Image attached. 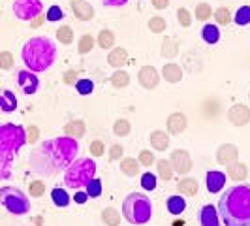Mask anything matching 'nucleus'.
I'll return each instance as SVG.
<instances>
[{
    "instance_id": "1",
    "label": "nucleus",
    "mask_w": 250,
    "mask_h": 226,
    "mask_svg": "<svg viewBox=\"0 0 250 226\" xmlns=\"http://www.w3.org/2000/svg\"><path fill=\"white\" fill-rule=\"evenodd\" d=\"M77 151H79L77 139L64 134L61 138L47 139L40 143V147L32 149L28 157V164L38 176L55 177L74 162Z\"/></svg>"
},
{
    "instance_id": "2",
    "label": "nucleus",
    "mask_w": 250,
    "mask_h": 226,
    "mask_svg": "<svg viewBox=\"0 0 250 226\" xmlns=\"http://www.w3.org/2000/svg\"><path fill=\"white\" fill-rule=\"evenodd\" d=\"M216 209L224 226H250V183L228 188Z\"/></svg>"
},
{
    "instance_id": "3",
    "label": "nucleus",
    "mask_w": 250,
    "mask_h": 226,
    "mask_svg": "<svg viewBox=\"0 0 250 226\" xmlns=\"http://www.w3.org/2000/svg\"><path fill=\"white\" fill-rule=\"evenodd\" d=\"M21 59L25 63V68L42 74L49 70L57 61V45L47 36H34L25 42L21 49Z\"/></svg>"
},
{
    "instance_id": "4",
    "label": "nucleus",
    "mask_w": 250,
    "mask_h": 226,
    "mask_svg": "<svg viewBox=\"0 0 250 226\" xmlns=\"http://www.w3.org/2000/svg\"><path fill=\"white\" fill-rule=\"evenodd\" d=\"M26 143V130L21 125H0V181L12 177V164L15 155Z\"/></svg>"
},
{
    "instance_id": "5",
    "label": "nucleus",
    "mask_w": 250,
    "mask_h": 226,
    "mask_svg": "<svg viewBox=\"0 0 250 226\" xmlns=\"http://www.w3.org/2000/svg\"><path fill=\"white\" fill-rule=\"evenodd\" d=\"M123 215L130 225H145L152 217V202L143 192H130L123 202Z\"/></svg>"
},
{
    "instance_id": "6",
    "label": "nucleus",
    "mask_w": 250,
    "mask_h": 226,
    "mask_svg": "<svg viewBox=\"0 0 250 226\" xmlns=\"http://www.w3.org/2000/svg\"><path fill=\"white\" fill-rule=\"evenodd\" d=\"M94 176H96V162L92 158H75L74 162L64 170V185L79 190Z\"/></svg>"
},
{
    "instance_id": "7",
    "label": "nucleus",
    "mask_w": 250,
    "mask_h": 226,
    "mask_svg": "<svg viewBox=\"0 0 250 226\" xmlns=\"http://www.w3.org/2000/svg\"><path fill=\"white\" fill-rule=\"evenodd\" d=\"M0 203L12 215H26L30 211V200L17 187H0Z\"/></svg>"
},
{
    "instance_id": "8",
    "label": "nucleus",
    "mask_w": 250,
    "mask_h": 226,
    "mask_svg": "<svg viewBox=\"0 0 250 226\" xmlns=\"http://www.w3.org/2000/svg\"><path fill=\"white\" fill-rule=\"evenodd\" d=\"M43 12V4L40 0H13V13L21 21H32Z\"/></svg>"
},
{
    "instance_id": "9",
    "label": "nucleus",
    "mask_w": 250,
    "mask_h": 226,
    "mask_svg": "<svg viewBox=\"0 0 250 226\" xmlns=\"http://www.w3.org/2000/svg\"><path fill=\"white\" fill-rule=\"evenodd\" d=\"M15 83H17L19 90L26 96L36 94L40 90V77L36 75V72L28 70V68H21L15 72Z\"/></svg>"
},
{
    "instance_id": "10",
    "label": "nucleus",
    "mask_w": 250,
    "mask_h": 226,
    "mask_svg": "<svg viewBox=\"0 0 250 226\" xmlns=\"http://www.w3.org/2000/svg\"><path fill=\"white\" fill-rule=\"evenodd\" d=\"M169 162L173 166V172L179 176H187L188 172L192 170V158L190 153L185 149H175L169 157Z\"/></svg>"
},
{
    "instance_id": "11",
    "label": "nucleus",
    "mask_w": 250,
    "mask_h": 226,
    "mask_svg": "<svg viewBox=\"0 0 250 226\" xmlns=\"http://www.w3.org/2000/svg\"><path fill=\"white\" fill-rule=\"evenodd\" d=\"M138 81L143 89L152 90L160 83V74H158V70L154 66H141L138 72Z\"/></svg>"
},
{
    "instance_id": "12",
    "label": "nucleus",
    "mask_w": 250,
    "mask_h": 226,
    "mask_svg": "<svg viewBox=\"0 0 250 226\" xmlns=\"http://www.w3.org/2000/svg\"><path fill=\"white\" fill-rule=\"evenodd\" d=\"M228 119L233 126H245L250 123V108L245 104H235L228 110Z\"/></svg>"
},
{
    "instance_id": "13",
    "label": "nucleus",
    "mask_w": 250,
    "mask_h": 226,
    "mask_svg": "<svg viewBox=\"0 0 250 226\" xmlns=\"http://www.w3.org/2000/svg\"><path fill=\"white\" fill-rule=\"evenodd\" d=\"M239 158V147L233 143H224L216 149V162L229 166L231 162H235Z\"/></svg>"
},
{
    "instance_id": "14",
    "label": "nucleus",
    "mask_w": 250,
    "mask_h": 226,
    "mask_svg": "<svg viewBox=\"0 0 250 226\" xmlns=\"http://www.w3.org/2000/svg\"><path fill=\"white\" fill-rule=\"evenodd\" d=\"M166 126H167V134H181V132H185L188 126V119L185 113L181 112H175L171 113L169 117H167V123H166Z\"/></svg>"
},
{
    "instance_id": "15",
    "label": "nucleus",
    "mask_w": 250,
    "mask_h": 226,
    "mask_svg": "<svg viewBox=\"0 0 250 226\" xmlns=\"http://www.w3.org/2000/svg\"><path fill=\"white\" fill-rule=\"evenodd\" d=\"M205 183H207V190L211 192V194H216V192H220L226 185V174L222 172H218V170H211V172H207V176H205Z\"/></svg>"
},
{
    "instance_id": "16",
    "label": "nucleus",
    "mask_w": 250,
    "mask_h": 226,
    "mask_svg": "<svg viewBox=\"0 0 250 226\" xmlns=\"http://www.w3.org/2000/svg\"><path fill=\"white\" fill-rule=\"evenodd\" d=\"M17 110V96L10 89L0 87V113H13Z\"/></svg>"
},
{
    "instance_id": "17",
    "label": "nucleus",
    "mask_w": 250,
    "mask_h": 226,
    "mask_svg": "<svg viewBox=\"0 0 250 226\" xmlns=\"http://www.w3.org/2000/svg\"><path fill=\"white\" fill-rule=\"evenodd\" d=\"M72 12H74L75 19H79V21H90L94 17V8L85 0H74L72 2Z\"/></svg>"
},
{
    "instance_id": "18",
    "label": "nucleus",
    "mask_w": 250,
    "mask_h": 226,
    "mask_svg": "<svg viewBox=\"0 0 250 226\" xmlns=\"http://www.w3.org/2000/svg\"><path fill=\"white\" fill-rule=\"evenodd\" d=\"M200 225L201 226H220V217L218 209L214 205H203L200 211Z\"/></svg>"
},
{
    "instance_id": "19",
    "label": "nucleus",
    "mask_w": 250,
    "mask_h": 226,
    "mask_svg": "<svg viewBox=\"0 0 250 226\" xmlns=\"http://www.w3.org/2000/svg\"><path fill=\"white\" fill-rule=\"evenodd\" d=\"M107 64L113 68H121L128 64V51L125 47H111L109 55H107Z\"/></svg>"
},
{
    "instance_id": "20",
    "label": "nucleus",
    "mask_w": 250,
    "mask_h": 226,
    "mask_svg": "<svg viewBox=\"0 0 250 226\" xmlns=\"http://www.w3.org/2000/svg\"><path fill=\"white\" fill-rule=\"evenodd\" d=\"M162 77L167 81V83H179L183 79V70L181 66L175 63H167L162 68Z\"/></svg>"
},
{
    "instance_id": "21",
    "label": "nucleus",
    "mask_w": 250,
    "mask_h": 226,
    "mask_svg": "<svg viewBox=\"0 0 250 226\" xmlns=\"http://www.w3.org/2000/svg\"><path fill=\"white\" fill-rule=\"evenodd\" d=\"M150 145H152V149L156 151H166L169 147V134L167 132H164V130H154V132H150Z\"/></svg>"
},
{
    "instance_id": "22",
    "label": "nucleus",
    "mask_w": 250,
    "mask_h": 226,
    "mask_svg": "<svg viewBox=\"0 0 250 226\" xmlns=\"http://www.w3.org/2000/svg\"><path fill=\"white\" fill-rule=\"evenodd\" d=\"M85 130H87L85 121H79V119L70 121V123L64 125V134H66V136H72V138H75V139L83 138V136H85Z\"/></svg>"
},
{
    "instance_id": "23",
    "label": "nucleus",
    "mask_w": 250,
    "mask_h": 226,
    "mask_svg": "<svg viewBox=\"0 0 250 226\" xmlns=\"http://www.w3.org/2000/svg\"><path fill=\"white\" fill-rule=\"evenodd\" d=\"M177 188L183 196H196L198 194V188H200V183L192 177H183L179 183H177Z\"/></svg>"
},
{
    "instance_id": "24",
    "label": "nucleus",
    "mask_w": 250,
    "mask_h": 226,
    "mask_svg": "<svg viewBox=\"0 0 250 226\" xmlns=\"http://www.w3.org/2000/svg\"><path fill=\"white\" fill-rule=\"evenodd\" d=\"M228 176L231 177L233 181H245L249 177V168H247V164L235 160V162H231L228 166Z\"/></svg>"
},
{
    "instance_id": "25",
    "label": "nucleus",
    "mask_w": 250,
    "mask_h": 226,
    "mask_svg": "<svg viewBox=\"0 0 250 226\" xmlns=\"http://www.w3.org/2000/svg\"><path fill=\"white\" fill-rule=\"evenodd\" d=\"M201 38H203V42L205 44H218V40H220V28L218 25H213V23H207V25H203L201 28Z\"/></svg>"
},
{
    "instance_id": "26",
    "label": "nucleus",
    "mask_w": 250,
    "mask_h": 226,
    "mask_svg": "<svg viewBox=\"0 0 250 226\" xmlns=\"http://www.w3.org/2000/svg\"><path fill=\"white\" fill-rule=\"evenodd\" d=\"M166 207L171 215H181L187 209V200L183 196H169L166 202Z\"/></svg>"
},
{
    "instance_id": "27",
    "label": "nucleus",
    "mask_w": 250,
    "mask_h": 226,
    "mask_svg": "<svg viewBox=\"0 0 250 226\" xmlns=\"http://www.w3.org/2000/svg\"><path fill=\"white\" fill-rule=\"evenodd\" d=\"M160 55L166 59H175L179 55V44H177L173 38H164L162 47H160Z\"/></svg>"
},
{
    "instance_id": "28",
    "label": "nucleus",
    "mask_w": 250,
    "mask_h": 226,
    "mask_svg": "<svg viewBox=\"0 0 250 226\" xmlns=\"http://www.w3.org/2000/svg\"><path fill=\"white\" fill-rule=\"evenodd\" d=\"M51 200L57 207H66V205H70V194L66 192V188L55 187L51 190Z\"/></svg>"
},
{
    "instance_id": "29",
    "label": "nucleus",
    "mask_w": 250,
    "mask_h": 226,
    "mask_svg": "<svg viewBox=\"0 0 250 226\" xmlns=\"http://www.w3.org/2000/svg\"><path fill=\"white\" fill-rule=\"evenodd\" d=\"M139 160L136 158H123L121 160V172L128 177H136L139 174Z\"/></svg>"
},
{
    "instance_id": "30",
    "label": "nucleus",
    "mask_w": 250,
    "mask_h": 226,
    "mask_svg": "<svg viewBox=\"0 0 250 226\" xmlns=\"http://www.w3.org/2000/svg\"><path fill=\"white\" fill-rule=\"evenodd\" d=\"M102 221L105 226H119L121 225V213L115 207H105L102 211Z\"/></svg>"
},
{
    "instance_id": "31",
    "label": "nucleus",
    "mask_w": 250,
    "mask_h": 226,
    "mask_svg": "<svg viewBox=\"0 0 250 226\" xmlns=\"http://www.w3.org/2000/svg\"><path fill=\"white\" fill-rule=\"evenodd\" d=\"M111 85L115 89H125L130 85V74L125 72V70H115V74L111 75Z\"/></svg>"
},
{
    "instance_id": "32",
    "label": "nucleus",
    "mask_w": 250,
    "mask_h": 226,
    "mask_svg": "<svg viewBox=\"0 0 250 226\" xmlns=\"http://www.w3.org/2000/svg\"><path fill=\"white\" fill-rule=\"evenodd\" d=\"M98 45L102 49H111L115 45V32L109 28H104L100 34H98Z\"/></svg>"
},
{
    "instance_id": "33",
    "label": "nucleus",
    "mask_w": 250,
    "mask_h": 226,
    "mask_svg": "<svg viewBox=\"0 0 250 226\" xmlns=\"http://www.w3.org/2000/svg\"><path fill=\"white\" fill-rule=\"evenodd\" d=\"M156 170H158L160 179H164V181H169V179L173 177V174H175L171 162H169V160H166V158H162V160H158V162H156Z\"/></svg>"
},
{
    "instance_id": "34",
    "label": "nucleus",
    "mask_w": 250,
    "mask_h": 226,
    "mask_svg": "<svg viewBox=\"0 0 250 226\" xmlns=\"http://www.w3.org/2000/svg\"><path fill=\"white\" fill-rule=\"evenodd\" d=\"M75 89H77V92H79L81 96H88V94L94 92V83H92V79H88V77H81V79L75 81Z\"/></svg>"
},
{
    "instance_id": "35",
    "label": "nucleus",
    "mask_w": 250,
    "mask_h": 226,
    "mask_svg": "<svg viewBox=\"0 0 250 226\" xmlns=\"http://www.w3.org/2000/svg\"><path fill=\"white\" fill-rule=\"evenodd\" d=\"M57 40L64 45H70L74 42V28L70 25H62L57 30Z\"/></svg>"
},
{
    "instance_id": "36",
    "label": "nucleus",
    "mask_w": 250,
    "mask_h": 226,
    "mask_svg": "<svg viewBox=\"0 0 250 226\" xmlns=\"http://www.w3.org/2000/svg\"><path fill=\"white\" fill-rule=\"evenodd\" d=\"M213 17H214V21H216V25H229L231 23V12L228 10V8H218V10H214L213 12Z\"/></svg>"
},
{
    "instance_id": "37",
    "label": "nucleus",
    "mask_w": 250,
    "mask_h": 226,
    "mask_svg": "<svg viewBox=\"0 0 250 226\" xmlns=\"http://www.w3.org/2000/svg\"><path fill=\"white\" fill-rule=\"evenodd\" d=\"M94 47V38L90 36V34H83V36L79 38V44H77V51H79V55H87L90 53Z\"/></svg>"
},
{
    "instance_id": "38",
    "label": "nucleus",
    "mask_w": 250,
    "mask_h": 226,
    "mask_svg": "<svg viewBox=\"0 0 250 226\" xmlns=\"http://www.w3.org/2000/svg\"><path fill=\"white\" fill-rule=\"evenodd\" d=\"M233 19H235V25L239 26L250 25V6H241L233 15Z\"/></svg>"
},
{
    "instance_id": "39",
    "label": "nucleus",
    "mask_w": 250,
    "mask_h": 226,
    "mask_svg": "<svg viewBox=\"0 0 250 226\" xmlns=\"http://www.w3.org/2000/svg\"><path fill=\"white\" fill-rule=\"evenodd\" d=\"M85 192L88 194V198H98V196L102 194V181L100 179L92 177L87 185H85Z\"/></svg>"
},
{
    "instance_id": "40",
    "label": "nucleus",
    "mask_w": 250,
    "mask_h": 226,
    "mask_svg": "<svg viewBox=\"0 0 250 226\" xmlns=\"http://www.w3.org/2000/svg\"><path fill=\"white\" fill-rule=\"evenodd\" d=\"M130 130H132V125H130V121H126V119H119V121L113 125V132H115V136H119V138L128 136Z\"/></svg>"
},
{
    "instance_id": "41",
    "label": "nucleus",
    "mask_w": 250,
    "mask_h": 226,
    "mask_svg": "<svg viewBox=\"0 0 250 226\" xmlns=\"http://www.w3.org/2000/svg\"><path fill=\"white\" fill-rule=\"evenodd\" d=\"M209 17H213V10H211V6L207 4V2H201L196 6V19L198 21H207Z\"/></svg>"
},
{
    "instance_id": "42",
    "label": "nucleus",
    "mask_w": 250,
    "mask_h": 226,
    "mask_svg": "<svg viewBox=\"0 0 250 226\" xmlns=\"http://www.w3.org/2000/svg\"><path fill=\"white\" fill-rule=\"evenodd\" d=\"M149 30L154 34H160L166 30V19L164 17H150L149 19Z\"/></svg>"
},
{
    "instance_id": "43",
    "label": "nucleus",
    "mask_w": 250,
    "mask_h": 226,
    "mask_svg": "<svg viewBox=\"0 0 250 226\" xmlns=\"http://www.w3.org/2000/svg\"><path fill=\"white\" fill-rule=\"evenodd\" d=\"M141 187L145 188V190H154L156 188V176L150 174V172H145L141 176Z\"/></svg>"
},
{
    "instance_id": "44",
    "label": "nucleus",
    "mask_w": 250,
    "mask_h": 226,
    "mask_svg": "<svg viewBox=\"0 0 250 226\" xmlns=\"http://www.w3.org/2000/svg\"><path fill=\"white\" fill-rule=\"evenodd\" d=\"M64 17V12L61 6H51L49 10H47V15H45V19L51 21V23H55V21H61Z\"/></svg>"
},
{
    "instance_id": "45",
    "label": "nucleus",
    "mask_w": 250,
    "mask_h": 226,
    "mask_svg": "<svg viewBox=\"0 0 250 226\" xmlns=\"http://www.w3.org/2000/svg\"><path fill=\"white\" fill-rule=\"evenodd\" d=\"M177 17H179L181 26H185V28L192 26V15H190V12H188L187 8H179L177 10Z\"/></svg>"
},
{
    "instance_id": "46",
    "label": "nucleus",
    "mask_w": 250,
    "mask_h": 226,
    "mask_svg": "<svg viewBox=\"0 0 250 226\" xmlns=\"http://www.w3.org/2000/svg\"><path fill=\"white\" fill-rule=\"evenodd\" d=\"M0 68L2 70H12L13 68V55L10 51H2L0 53Z\"/></svg>"
},
{
    "instance_id": "47",
    "label": "nucleus",
    "mask_w": 250,
    "mask_h": 226,
    "mask_svg": "<svg viewBox=\"0 0 250 226\" xmlns=\"http://www.w3.org/2000/svg\"><path fill=\"white\" fill-rule=\"evenodd\" d=\"M138 160L141 166H145V168H149V166H152L154 164V153H150V151L143 149L141 153H139Z\"/></svg>"
},
{
    "instance_id": "48",
    "label": "nucleus",
    "mask_w": 250,
    "mask_h": 226,
    "mask_svg": "<svg viewBox=\"0 0 250 226\" xmlns=\"http://www.w3.org/2000/svg\"><path fill=\"white\" fill-rule=\"evenodd\" d=\"M28 192H30V196H34V198L43 196V192H45V183H42V181H32Z\"/></svg>"
},
{
    "instance_id": "49",
    "label": "nucleus",
    "mask_w": 250,
    "mask_h": 226,
    "mask_svg": "<svg viewBox=\"0 0 250 226\" xmlns=\"http://www.w3.org/2000/svg\"><path fill=\"white\" fill-rule=\"evenodd\" d=\"M104 153H105L104 141H102V139H94V141L90 143V155H92V157H102Z\"/></svg>"
},
{
    "instance_id": "50",
    "label": "nucleus",
    "mask_w": 250,
    "mask_h": 226,
    "mask_svg": "<svg viewBox=\"0 0 250 226\" xmlns=\"http://www.w3.org/2000/svg\"><path fill=\"white\" fill-rule=\"evenodd\" d=\"M25 130H26V141L28 143H36L38 138H40V130H38L36 126H28Z\"/></svg>"
},
{
    "instance_id": "51",
    "label": "nucleus",
    "mask_w": 250,
    "mask_h": 226,
    "mask_svg": "<svg viewBox=\"0 0 250 226\" xmlns=\"http://www.w3.org/2000/svg\"><path fill=\"white\" fill-rule=\"evenodd\" d=\"M119 158H123V145L113 143L109 149V160H119Z\"/></svg>"
},
{
    "instance_id": "52",
    "label": "nucleus",
    "mask_w": 250,
    "mask_h": 226,
    "mask_svg": "<svg viewBox=\"0 0 250 226\" xmlns=\"http://www.w3.org/2000/svg\"><path fill=\"white\" fill-rule=\"evenodd\" d=\"M75 81H77V72L75 70H70V72L64 74V83L66 85H75Z\"/></svg>"
},
{
    "instance_id": "53",
    "label": "nucleus",
    "mask_w": 250,
    "mask_h": 226,
    "mask_svg": "<svg viewBox=\"0 0 250 226\" xmlns=\"http://www.w3.org/2000/svg\"><path fill=\"white\" fill-rule=\"evenodd\" d=\"M128 0H102V4L104 6H107V8H121V6H125Z\"/></svg>"
},
{
    "instance_id": "54",
    "label": "nucleus",
    "mask_w": 250,
    "mask_h": 226,
    "mask_svg": "<svg viewBox=\"0 0 250 226\" xmlns=\"http://www.w3.org/2000/svg\"><path fill=\"white\" fill-rule=\"evenodd\" d=\"M87 200H88V194H87V192H81V190H79V192H75V196H74V202H75V203H85Z\"/></svg>"
},
{
    "instance_id": "55",
    "label": "nucleus",
    "mask_w": 250,
    "mask_h": 226,
    "mask_svg": "<svg viewBox=\"0 0 250 226\" xmlns=\"http://www.w3.org/2000/svg\"><path fill=\"white\" fill-rule=\"evenodd\" d=\"M150 2H152V6L156 10H166L169 6V0H150Z\"/></svg>"
},
{
    "instance_id": "56",
    "label": "nucleus",
    "mask_w": 250,
    "mask_h": 226,
    "mask_svg": "<svg viewBox=\"0 0 250 226\" xmlns=\"http://www.w3.org/2000/svg\"><path fill=\"white\" fill-rule=\"evenodd\" d=\"M43 21H47V19H45V17H43V15L40 13V15H36V17H34V19L30 21V25H32V26H40L42 23H43Z\"/></svg>"
},
{
    "instance_id": "57",
    "label": "nucleus",
    "mask_w": 250,
    "mask_h": 226,
    "mask_svg": "<svg viewBox=\"0 0 250 226\" xmlns=\"http://www.w3.org/2000/svg\"><path fill=\"white\" fill-rule=\"evenodd\" d=\"M249 98H250V94H249Z\"/></svg>"
}]
</instances>
